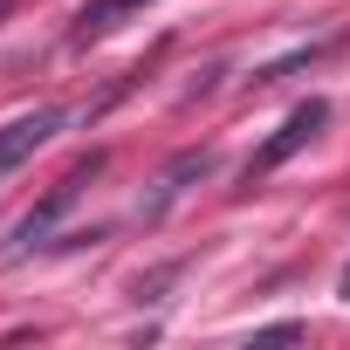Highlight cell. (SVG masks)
<instances>
[{"instance_id": "obj_1", "label": "cell", "mask_w": 350, "mask_h": 350, "mask_svg": "<svg viewBox=\"0 0 350 350\" xmlns=\"http://www.w3.org/2000/svg\"><path fill=\"white\" fill-rule=\"evenodd\" d=\"M55 131H62V110H55V103H42V110H28V117H8V124H0V179L21 172Z\"/></svg>"}, {"instance_id": "obj_2", "label": "cell", "mask_w": 350, "mask_h": 350, "mask_svg": "<svg viewBox=\"0 0 350 350\" xmlns=\"http://www.w3.org/2000/svg\"><path fill=\"white\" fill-rule=\"evenodd\" d=\"M323 124H329V103H323V96L295 103V110H288V124H282V131H275V137H268V144L254 151V165H247V179H261V172H275V165H282L288 151H302V144H309V137H316Z\"/></svg>"}, {"instance_id": "obj_3", "label": "cell", "mask_w": 350, "mask_h": 350, "mask_svg": "<svg viewBox=\"0 0 350 350\" xmlns=\"http://www.w3.org/2000/svg\"><path fill=\"white\" fill-rule=\"evenodd\" d=\"M144 8V0H90V8H83V21H76V42H103L117 21H131Z\"/></svg>"}, {"instance_id": "obj_4", "label": "cell", "mask_w": 350, "mask_h": 350, "mask_svg": "<svg viewBox=\"0 0 350 350\" xmlns=\"http://www.w3.org/2000/svg\"><path fill=\"white\" fill-rule=\"evenodd\" d=\"M343 295H350V268H343Z\"/></svg>"}, {"instance_id": "obj_5", "label": "cell", "mask_w": 350, "mask_h": 350, "mask_svg": "<svg viewBox=\"0 0 350 350\" xmlns=\"http://www.w3.org/2000/svg\"><path fill=\"white\" fill-rule=\"evenodd\" d=\"M0 14H8V0H0Z\"/></svg>"}]
</instances>
